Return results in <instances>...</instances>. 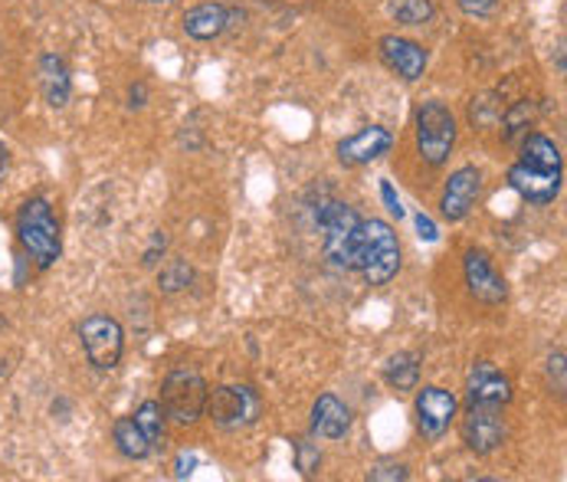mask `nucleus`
<instances>
[{"mask_svg": "<svg viewBox=\"0 0 567 482\" xmlns=\"http://www.w3.org/2000/svg\"><path fill=\"white\" fill-rule=\"evenodd\" d=\"M387 10L397 23L423 26L433 16V0H387Z\"/></svg>", "mask_w": 567, "mask_h": 482, "instance_id": "22", "label": "nucleus"}, {"mask_svg": "<svg viewBox=\"0 0 567 482\" xmlns=\"http://www.w3.org/2000/svg\"><path fill=\"white\" fill-rule=\"evenodd\" d=\"M16 237L23 243V249L30 253V259L40 266V269H49L59 253H63V237H59V224L53 217V208L49 201L43 198H33L20 208L16 214Z\"/></svg>", "mask_w": 567, "mask_h": 482, "instance_id": "3", "label": "nucleus"}, {"mask_svg": "<svg viewBox=\"0 0 567 482\" xmlns=\"http://www.w3.org/2000/svg\"><path fill=\"white\" fill-rule=\"evenodd\" d=\"M456 411H459V401L453 391H443V388H423L416 394V424H420V434L426 440H440L449 424L456 421Z\"/></svg>", "mask_w": 567, "mask_h": 482, "instance_id": "10", "label": "nucleus"}, {"mask_svg": "<svg viewBox=\"0 0 567 482\" xmlns=\"http://www.w3.org/2000/svg\"><path fill=\"white\" fill-rule=\"evenodd\" d=\"M233 13L223 3H197L185 13V33L190 40H213L230 26Z\"/></svg>", "mask_w": 567, "mask_h": 482, "instance_id": "17", "label": "nucleus"}, {"mask_svg": "<svg viewBox=\"0 0 567 482\" xmlns=\"http://www.w3.org/2000/svg\"><path fill=\"white\" fill-rule=\"evenodd\" d=\"M479 194H482V175H479L472 165L453 171L449 181H446V188H443V201H440L443 217H446L449 224L463 221V217L476 208Z\"/></svg>", "mask_w": 567, "mask_h": 482, "instance_id": "11", "label": "nucleus"}, {"mask_svg": "<svg viewBox=\"0 0 567 482\" xmlns=\"http://www.w3.org/2000/svg\"><path fill=\"white\" fill-rule=\"evenodd\" d=\"M407 477H410V473H407V470H403V467H378V470H371V477H368V480H375V482H403L407 480Z\"/></svg>", "mask_w": 567, "mask_h": 482, "instance_id": "28", "label": "nucleus"}, {"mask_svg": "<svg viewBox=\"0 0 567 482\" xmlns=\"http://www.w3.org/2000/svg\"><path fill=\"white\" fill-rule=\"evenodd\" d=\"M319 231H322V249L332 266L355 269L358 266V240H362V217L355 208L342 201H325L315 211Z\"/></svg>", "mask_w": 567, "mask_h": 482, "instance_id": "2", "label": "nucleus"}, {"mask_svg": "<svg viewBox=\"0 0 567 482\" xmlns=\"http://www.w3.org/2000/svg\"><path fill=\"white\" fill-rule=\"evenodd\" d=\"M387 384L393 391H413L416 381H420V358L413 351H400L387 361V371H383Z\"/></svg>", "mask_w": 567, "mask_h": 482, "instance_id": "20", "label": "nucleus"}, {"mask_svg": "<svg viewBox=\"0 0 567 482\" xmlns=\"http://www.w3.org/2000/svg\"><path fill=\"white\" fill-rule=\"evenodd\" d=\"M371 285H383L400 269V246L397 234L383 221H362V240H358V266H355Z\"/></svg>", "mask_w": 567, "mask_h": 482, "instance_id": "4", "label": "nucleus"}, {"mask_svg": "<svg viewBox=\"0 0 567 482\" xmlns=\"http://www.w3.org/2000/svg\"><path fill=\"white\" fill-rule=\"evenodd\" d=\"M456 3L469 16H492L499 10V0H456Z\"/></svg>", "mask_w": 567, "mask_h": 482, "instance_id": "25", "label": "nucleus"}, {"mask_svg": "<svg viewBox=\"0 0 567 482\" xmlns=\"http://www.w3.org/2000/svg\"><path fill=\"white\" fill-rule=\"evenodd\" d=\"M463 269H466V285H469V292L479 299V302H486V305H499V302H505V279L496 272V266H492V259L482 253V249H469L466 253V259H463Z\"/></svg>", "mask_w": 567, "mask_h": 482, "instance_id": "12", "label": "nucleus"}, {"mask_svg": "<svg viewBox=\"0 0 567 482\" xmlns=\"http://www.w3.org/2000/svg\"><path fill=\"white\" fill-rule=\"evenodd\" d=\"M548 378H552L555 391L565 394V351H555V355L548 358Z\"/></svg>", "mask_w": 567, "mask_h": 482, "instance_id": "26", "label": "nucleus"}, {"mask_svg": "<svg viewBox=\"0 0 567 482\" xmlns=\"http://www.w3.org/2000/svg\"><path fill=\"white\" fill-rule=\"evenodd\" d=\"M112 440H115L119 453L129 457V460H145L152 453V444L142 434V427L135 424V417H119L115 427H112Z\"/></svg>", "mask_w": 567, "mask_h": 482, "instance_id": "19", "label": "nucleus"}, {"mask_svg": "<svg viewBox=\"0 0 567 482\" xmlns=\"http://www.w3.org/2000/svg\"><path fill=\"white\" fill-rule=\"evenodd\" d=\"M378 46L380 59H383L397 76H403L407 82H413V79H420V76L426 72V49H423L420 43L390 33V36H380Z\"/></svg>", "mask_w": 567, "mask_h": 482, "instance_id": "14", "label": "nucleus"}, {"mask_svg": "<svg viewBox=\"0 0 567 482\" xmlns=\"http://www.w3.org/2000/svg\"><path fill=\"white\" fill-rule=\"evenodd\" d=\"M416 234H420L426 243H433L436 237H440V234H436V224H433L426 214H416Z\"/></svg>", "mask_w": 567, "mask_h": 482, "instance_id": "29", "label": "nucleus"}, {"mask_svg": "<svg viewBox=\"0 0 567 482\" xmlns=\"http://www.w3.org/2000/svg\"><path fill=\"white\" fill-rule=\"evenodd\" d=\"M352 427V411L335 394H322L312 407V434L322 440H342Z\"/></svg>", "mask_w": 567, "mask_h": 482, "instance_id": "16", "label": "nucleus"}, {"mask_svg": "<svg viewBox=\"0 0 567 482\" xmlns=\"http://www.w3.org/2000/svg\"><path fill=\"white\" fill-rule=\"evenodd\" d=\"M463 440L479 457L496 453L505 444V417H502V407L469 404V414L463 417Z\"/></svg>", "mask_w": 567, "mask_h": 482, "instance_id": "9", "label": "nucleus"}, {"mask_svg": "<svg viewBox=\"0 0 567 482\" xmlns=\"http://www.w3.org/2000/svg\"><path fill=\"white\" fill-rule=\"evenodd\" d=\"M380 198H383V208L400 221L403 217V208H400V198L393 194V188H390V181H380Z\"/></svg>", "mask_w": 567, "mask_h": 482, "instance_id": "27", "label": "nucleus"}, {"mask_svg": "<svg viewBox=\"0 0 567 482\" xmlns=\"http://www.w3.org/2000/svg\"><path fill=\"white\" fill-rule=\"evenodd\" d=\"M565 161L548 135L532 132L522 145V158L509 168V184L532 204H552L562 194Z\"/></svg>", "mask_w": 567, "mask_h": 482, "instance_id": "1", "label": "nucleus"}, {"mask_svg": "<svg viewBox=\"0 0 567 482\" xmlns=\"http://www.w3.org/2000/svg\"><path fill=\"white\" fill-rule=\"evenodd\" d=\"M456 145V119L443 102H423L416 112V152L430 168L446 165Z\"/></svg>", "mask_w": 567, "mask_h": 482, "instance_id": "5", "label": "nucleus"}, {"mask_svg": "<svg viewBox=\"0 0 567 482\" xmlns=\"http://www.w3.org/2000/svg\"><path fill=\"white\" fill-rule=\"evenodd\" d=\"M390 145H393V135L387 128L368 125V128H362V132H355V135L338 142V161L345 168H362V165L378 161L380 155H387Z\"/></svg>", "mask_w": 567, "mask_h": 482, "instance_id": "13", "label": "nucleus"}, {"mask_svg": "<svg viewBox=\"0 0 567 482\" xmlns=\"http://www.w3.org/2000/svg\"><path fill=\"white\" fill-rule=\"evenodd\" d=\"M509 401H512V381L489 361L472 365V371H469V404L505 407Z\"/></svg>", "mask_w": 567, "mask_h": 482, "instance_id": "15", "label": "nucleus"}, {"mask_svg": "<svg viewBox=\"0 0 567 482\" xmlns=\"http://www.w3.org/2000/svg\"><path fill=\"white\" fill-rule=\"evenodd\" d=\"M40 89H43V96H46V102L53 109H63L69 102V89H73L69 69H66V63L56 53H46L40 59Z\"/></svg>", "mask_w": 567, "mask_h": 482, "instance_id": "18", "label": "nucleus"}, {"mask_svg": "<svg viewBox=\"0 0 567 482\" xmlns=\"http://www.w3.org/2000/svg\"><path fill=\"white\" fill-rule=\"evenodd\" d=\"M135 424H138L142 434L148 437L152 450L162 447V440H165V411H162L158 401H145V404L135 411Z\"/></svg>", "mask_w": 567, "mask_h": 482, "instance_id": "21", "label": "nucleus"}, {"mask_svg": "<svg viewBox=\"0 0 567 482\" xmlns=\"http://www.w3.org/2000/svg\"><path fill=\"white\" fill-rule=\"evenodd\" d=\"M7 165H10V148H7V145L0 142V178L7 175Z\"/></svg>", "mask_w": 567, "mask_h": 482, "instance_id": "31", "label": "nucleus"}, {"mask_svg": "<svg viewBox=\"0 0 567 482\" xmlns=\"http://www.w3.org/2000/svg\"><path fill=\"white\" fill-rule=\"evenodd\" d=\"M129 99H132V102H129L132 109H142V105H145V99H148V89H145V82H135V86L129 89Z\"/></svg>", "mask_w": 567, "mask_h": 482, "instance_id": "30", "label": "nucleus"}, {"mask_svg": "<svg viewBox=\"0 0 567 482\" xmlns=\"http://www.w3.org/2000/svg\"><path fill=\"white\" fill-rule=\"evenodd\" d=\"M296 457H299V470L305 477H312L319 470V463H322V453H319V447H312V440H299L296 444Z\"/></svg>", "mask_w": 567, "mask_h": 482, "instance_id": "24", "label": "nucleus"}, {"mask_svg": "<svg viewBox=\"0 0 567 482\" xmlns=\"http://www.w3.org/2000/svg\"><path fill=\"white\" fill-rule=\"evenodd\" d=\"M207 394H210V388L197 371H175V374H168L158 404H162L165 417H171L178 424H197L203 417Z\"/></svg>", "mask_w": 567, "mask_h": 482, "instance_id": "7", "label": "nucleus"}, {"mask_svg": "<svg viewBox=\"0 0 567 482\" xmlns=\"http://www.w3.org/2000/svg\"><path fill=\"white\" fill-rule=\"evenodd\" d=\"M259 411H263V401L246 384H223V388L210 391L207 394V407H203V414H210V421L220 430H230V434L256 424Z\"/></svg>", "mask_w": 567, "mask_h": 482, "instance_id": "6", "label": "nucleus"}, {"mask_svg": "<svg viewBox=\"0 0 567 482\" xmlns=\"http://www.w3.org/2000/svg\"><path fill=\"white\" fill-rule=\"evenodd\" d=\"M190 279H193V272H190V266L185 259H171V262L158 272V285H162L165 292H181V289H188Z\"/></svg>", "mask_w": 567, "mask_h": 482, "instance_id": "23", "label": "nucleus"}, {"mask_svg": "<svg viewBox=\"0 0 567 482\" xmlns=\"http://www.w3.org/2000/svg\"><path fill=\"white\" fill-rule=\"evenodd\" d=\"M148 3H171V0H148Z\"/></svg>", "mask_w": 567, "mask_h": 482, "instance_id": "32", "label": "nucleus"}, {"mask_svg": "<svg viewBox=\"0 0 567 482\" xmlns=\"http://www.w3.org/2000/svg\"><path fill=\"white\" fill-rule=\"evenodd\" d=\"M79 338H82V348H86V358L92 368H99V371L119 368L122 351H125V335L112 315H89L79 325Z\"/></svg>", "mask_w": 567, "mask_h": 482, "instance_id": "8", "label": "nucleus"}]
</instances>
